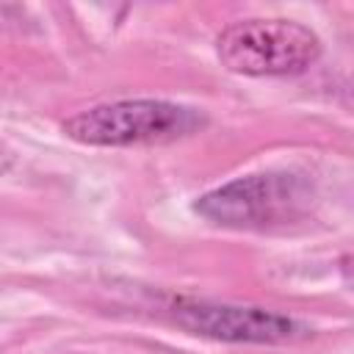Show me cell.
I'll list each match as a JSON object with an SVG mask.
<instances>
[{"mask_svg":"<svg viewBox=\"0 0 354 354\" xmlns=\"http://www.w3.org/2000/svg\"><path fill=\"white\" fill-rule=\"evenodd\" d=\"M315 185L299 171H257L235 177L194 202V210L227 230H274L310 213Z\"/></svg>","mask_w":354,"mask_h":354,"instance_id":"cell-1","label":"cell"},{"mask_svg":"<svg viewBox=\"0 0 354 354\" xmlns=\"http://www.w3.org/2000/svg\"><path fill=\"white\" fill-rule=\"evenodd\" d=\"M205 113L171 100H116L69 116L61 130L86 147H147L188 138L205 127Z\"/></svg>","mask_w":354,"mask_h":354,"instance_id":"cell-2","label":"cell"},{"mask_svg":"<svg viewBox=\"0 0 354 354\" xmlns=\"http://www.w3.org/2000/svg\"><path fill=\"white\" fill-rule=\"evenodd\" d=\"M324 53L318 33L296 19L252 17L230 22L216 36L218 61L246 77H285L307 72Z\"/></svg>","mask_w":354,"mask_h":354,"instance_id":"cell-3","label":"cell"},{"mask_svg":"<svg viewBox=\"0 0 354 354\" xmlns=\"http://www.w3.org/2000/svg\"><path fill=\"white\" fill-rule=\"evenodd\" d=\"M171 318L185 332L221 343H288L307 332L296 318L266 307L196 299H177L171 304Z\"/></svg>","mask_w":354,"mask_h":354,"instance_id":"cell-4","label":"cell"},{"mask_svg":"<svg viewBox=\"0 0 354 354\" xmlns=\"http://www.w3.org/2000/svg\"><path fill=\"white\" fill-rule=\"evenodd\" d=\"M14 163H17V152H14L6 141H0V177L8 174V171L14 169Z\"/></svg>","mask_w":354,"mask_h":354,"instance_id":"cell-5","label":"cell"}]
</instances>
